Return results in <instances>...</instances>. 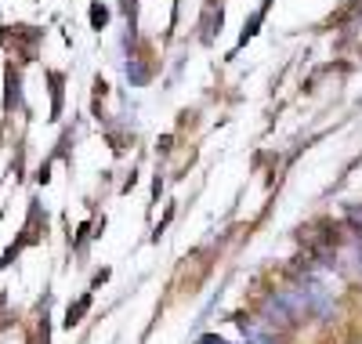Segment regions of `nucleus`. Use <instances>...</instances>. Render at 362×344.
<instances>
[{"label":"nucleus","instance_id":"obj_1","mask_svg":"<svg viewBox=\"0 0 362 344\" xmlns=\"http://www.w3.org/2000/svg\"><path fill=\"white\" fill-rule=\"evenodd\" d=\"M254 319H257L268 333H276V337H286V333H293V330H297V319L286 311V304L276 297V290L261 297V304H257V316H254Z\"/></svg>","mask_w":362,"mask_h":344},{"label":"nucleus","instance_id":"obj_2","mask_svg":"<svg viewBox=\"0 0 362 344\" xmlns=\"http://www.w3.org/2000/svg\"><path fill=\"white\" fill-rule=\"evenodd\" d=\"M276 297H279V301L286 304V311H290V316H293L297 323L312 316V308H308V301H305V294H300V290H297L293 283H286V287H279V290H276Z\"/></svg>","mask_w":362,"mask_h":344},{"label":"nucleus","instance_id":"obj_3","mask_svg":"<svg viewBox=\"0 0 362 344\" xmlns=\"http://www.w3.org/2000/svg\"><path fill=\"white\" fill-rule=\"evenodd\" d=\"M235 326L243 330V340H247V344H279V337H276V333H268L254 316H247V319H243V316H235Z\"/></svg>","mask_w":362,"mask_h":344},{"label":"nucleus","instance_id":"obj_4","mask_svg":"<svg viewBox=\"0 0 362 344\" xmlns=\"http://www.w3.org/2000/svg\"><path fill=\"white\" fill-rule=\"evenodd\" d=\"M87 304H90V297H80L76 304H69V311H66V326L73 330L80 319H83V311H87Z\"/></svg>","mask_w":362,"mask_h":344},{"label":"nucleus","instance_id":"obj_5","mask_svg":"<svg viewBox=\"0 0 362 344\" xmlns=\"http://www.w3.org/2000/svg\"><path fill=\"white\" fill-rule=\"evenodd\" d=\"M127 76H131V84H145L148 80V69L141 66V62H134V66H127Z\"/></svg>","mask_w":362,"mask_h":344},{"label":"nucleus","instance_id":"obj_6","mask_svg":"<svg viewBox=\"0 0 362 344\" xmlns=\"http://www.w3.org/2000/svg\"><path fill=\"white\" fill-rule=\"evenodd\" d=\"M90 22H95V29H102V25L109 22V11H105L102 4H90Z\"/></svg>","mask_w":362,"mask_h":344},{"label":"nucleus","instance_id":"obj_7","mask_svg":"<svg viewBox=\"0 0 362 344\" xmlns=\"http://www.w3.org/2000/svg\"><path fill=\"white\" fill-rule=\"evenodd\" d=\"M348 222H351V229L362 236V207H348Z\"/></svg>","mask_w":362,"mask_h":344},{"label":"nucleus","instance_id":"obj_8","mask_svg":"<svg viewBox=\"0 0 362 344\" xmlns=\"http://www.w3.org/2000/svg\"><path fill=\"white\" fill-rule=\"evenodd\" d=\"M196 344H228V340H221L218 333H203V337H199Z\"/></svg>","mask_w":362,"mask_h":344}]
</instances>
